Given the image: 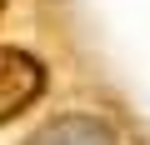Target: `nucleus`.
I'll list each match as a JSON object with an SVG mask.
<instances>
[{"mask_svg": "<svg viewBox=\"0 0 150 145\" xmlns=\"http://www.w3.org/2000/svg\"><path fill=\"white\" fill-rule=\"evenodd\" d=\"M25 145H115V135H110V125L95 120V115H65V120L40 125Z\"/></svg>", "mask_w": 150, "mask_h": 145, "instance_id": "f03ea898", "label": "nucleus"}, {"mask_svg": "<svg viewBox=\"0 0 150 145\" xmlns=\"http://www.w3.org/2000/svg\"><path fill=\"white\" fill-rule=\"evenodd\" d=\"M0 15H5V0H0Z\"/></svg>", "mask_w": 150, "mask_h": 145, "instance_id": "7ed1b4c3", "label": "nucleus"}, {"mask_svg": "<svg viewBox=\"0 0 150 145\" xmlns=\"http://www.w3.org/2000/svg\"><path fill=\"white\" fill-rule=\"evenodd\" d=\"M40 95H45V65L20 45H0V125L20 120Z\"/></svg>", "mask_w": 150, "mask_h": 145, "instance_id": "f257e3e1", "label": "nucleus"}]
</instances>
